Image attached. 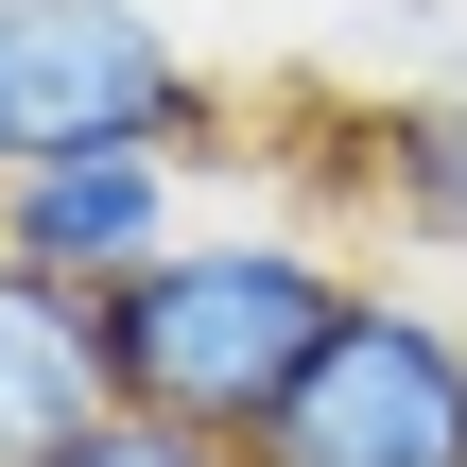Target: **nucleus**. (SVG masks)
<instances>
[{
    "mask_svg": "<svg viewBox=\"0 0 467 467\" xmlns=\"http://www.w3.org/2000/svg\"><path fill=\"white\" fill-rule=\"evenodd\" d=\"M87 416H104V329H87V295L35 277V260H0V467H35L52 433H87Z\"/></svg>",
    "mask_w": 467,
    "mask_h": 467,
    "instance_id": "5",
    "label": "nucleus"
},
{
    "mask_svg": "<svg viewBox=\"0 0 467 467\" xmlns=\"http://www.w3.org/2000/svg\"><path fill=\"white\" fill-rule=\"evenodd\" d=\"M364 208H381L416 260H467V52L364 121Z\"/></svg>",
    "mask_w": 467,
    "mask_h": 467,
    "instance_id": "6",
    "label": "nucleus"
},
{
    "mask_svg": "<svg viewBox=\"0 0 467 467\" xmlns=\"http://www.w3.org/2000/svg\"><path fill=\"white\" fill-rule=\"evenodd\" d=\"M347 295H364V277H347L329 243H295V225H173L139 277L87 295V329H104V399H139V416L243 451V433L295 399V364L329 347Z\"/></svg>",
    "mask_w": 467,
    "mask_h": 467,
    "instance_id": "1",
    "label": "nucleus"
},
{
    "mask_svg": "<svg viewBox=\"0 0 467 467\" xmlns=\"http://www.w3.org/2000/svg\"><path fill=\"white\" fill-rule=\"evenodd\" d=\"M243 451L260 467H467V329L433 295H347Z\"/></svg>",
    "mask_w": 467,
    "mask_h": 467,
    "instance_id": "3",
    "label": "nucleus"
},
{
    "mask_svg": "<svg viewBox=\"0 0 467 467\" xmlns=\"http://www.w3.org/2000/svg\"><path fill=\"white\" fill-rule=\"evenodd\" d=\"M364 17H381L399 52H467V0H364Z\"/></svg>",
    "mask_w": 467,
    "mask_h": 467,
    "instance_id": "8",
    "label": "nucleus"
},
{
    "mask_svg": "<svg viewBox=\"0 0 467 467\" xmlns=\"http://www.w3.org/2000/svg\"><path fill=\"white\" fill-rule=\"evenodd\" d=\"M52 156H225V87L156 0H0V173Z\"/></svg>",
    "mask_w": 467,
    "mask_h": 467,
    "instance_id": "2",
    "label": "nucleus"
},
{
    "mask_svg": "<svg viewBox=\"0 0 467 467\" xmlns=\"http://www.w3.org/2000/svg\"><path fill=\"white\" fill-rule=\"evenodd\" d=\"M35 467H260V451H225V433H173V416H139V399H104L87 433H52Z\"/></svg>",
    "mask_w": 467,
    "mask_h": 467,
    "instance_id": "7",
    "label": "nucleus"
},
{
    "mask_svg": "<svg viewBox=\"0 0 467 467\" xmlns=\"http://www.w3.org/2000/svg\"><path fill=\"white\" fill-rule=\"evenodd\" d=\"M173 225H191V156H52V173H0V260H35L69 295L139 277Z\"/></svg>",
    "mask_w": 467,
    "mask_h": 467,
    "instance_id": "4",
    "label": "nucleus"
}]
</instances>
